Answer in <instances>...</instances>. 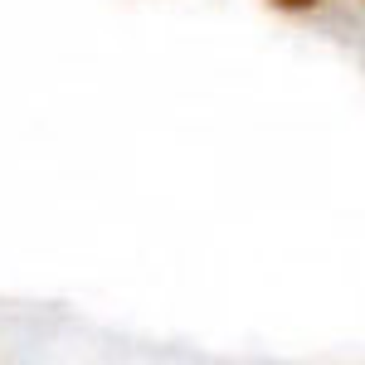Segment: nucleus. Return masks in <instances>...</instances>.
Here are the masks:
<instances>
[{"instance_id": "f257e3e1", "label": "nucleus", "mask_w": 365, "mask_h": 365, "mask_svg": "<svg viewBox=\"0 0 365 365\" xmlns=\"http://www.w3.org/2000/svg\"><path fill=\"white\" fill-rule=\"evenodd\" d=\"M273 5H282V10H307V5H317V0H273Z\"/></svg>"}]
</instances>
